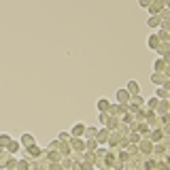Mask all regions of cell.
<instances>
[{
    "instance_id": "6da1fadb",
    "label": "cell",
    "mask_w": 170,
    "mask_h": 170,
    "mask_svg": "<svg viewBox=\"0 0 170 170\" xmlns=\"http://www.w3.org/2000/svg\"><path fill=\"white\" fill-rule=\"evenodd\" d=\"M138 92H140V85L136 83V81H130L128 83V94H136L138 96Z\"/></svg>"
},
{
    "instance_id": "7a4b0ae2",
    "label": "cell",
    "mask_w": 170,
    "mask_h": 170,
    "mask_svg": "<svg viewBox=\"0 0 170 170\" xmlns=\"http://www.w3.org/2000/svg\"><path fill=\"white\" fill-rule=\"evenodd\" d=\"M151 81H153V83H166V77H164V74H153Z\"/></svg>"
},
{
    "instance_id": "3957f363",
    "label": "cell",
    "mask_w": 170,
    "mask_h": 170,
    "mask_svg": "<svg viewBox=\"0 0 170 170\" xmlns=\"http://www.w3.org/2000/svg\"><path fill=\"white\" fill-rule=\"evenodd\" d=\"M128 98H130V94H128L125 89H121V92H117V100H121V102H125Z\"/></svg>"
},
{
    "instance_id": "277c9868",
    "label": "cell",
    "mask_w": 170,
    "mask_h": 170,
    "mask_svg": "<svg viewBox=\"0 0 170 170\" xmlns=\"http://www.w3.org/2000/svg\"><path fill=\"white\" fill-rule=\"evenodd\" d=\"M9 143H11V136L9 134H2L0 136V145H9Z\"/></svg>"
},
{
    "instance_id": "5b68a950",
    "label": "cell",
    "mask_w": 170,
    "mask_h": 170,
    "mask_svg": "<svg viewBox=\"0 0 170 170\" xmlns=\"http://www.w3.org/2000/svg\"><path fill=\"white\" fill-rule=\"evenodd\" d=\"M147 24L151 26V28H155V26H159V21H158V17H151V19L147 21Z\"/></svg>"
},
{
    "instance_id": "8992f818",
    "label": "cell",
    "mask_w": 170,
    "mask_h": 170,
    "mask_svg": "<svg viewBox=\"0 0 170 170\" xmlns=\"http://www.w3.org/2000/svg\"><path fill=\"white\" fill-rule=\"evenodd\" d=\"M106 106H109V102H106V100H100V102H98V109H100V111H104Z\"/></svg>"
},
{
    "instance_id": "52a82bcc",
    "label": "cell",
    "mask_w": 170,
    "mask_h": 170,
    "mask_svg": "<svg viewBox=\"0 0 170 170\" xmlns=\"http://www.w3.org/2000/svg\"><path fill=\"white\" fill-rule=\"evenodd\" d=\"M32 140H34V138H32L30 134H26V136H24V143H26V145H32Z\"/></svg>"
},
{
    "instance_id": "ba28073f",
    "label": "cell",
    "mask_w": 170,
    "mask_h": 170,
    "mask_svg": "<svg viewBox=\"0 0 170 170\" xmlns=\"http://www.w3.org/2000/svg\"><path fill=\"white\" fill-rule=\"evenodd\" d=\"M158 96L159 98H166V96H168V89H164V87H162V89L158 92Z\"/></svg>"
},
{
    "instance_id": "9c48e42d",
    "label": "cell",
    "mask_w": 170,
    "mask_h": 170,
    "mask_svg": "<svg viewBox=\"0 0 170 170\" xmlns=\"http://www.w3.org/2000/svg\"><path fill=\"white\" fill-rule=\"evenodd\" d=\"M149 47H158V38H151L149 40Z\"/></svg>"
}]
</instances>
